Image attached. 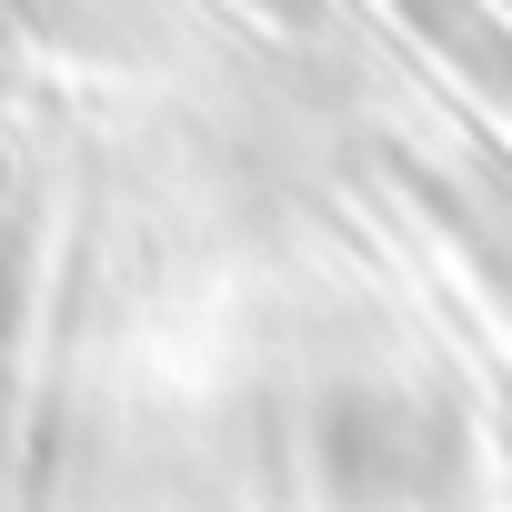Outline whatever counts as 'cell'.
Instances as JSON below:
<instances>
[{
	"label": "cell",
	"mask_w": 512,
	"mask_h": 512,
	"mask_svg": "<svg viewBox=\"0 0 512 512\" xmlns=\"http://www.w3.org/2000/svg\"><path fill=\"white\" fill-rule=\"evenodd\" d=\"M462 241L492 262V292L512 302V191H472L462 201Z\"/></svg>",
	"instance_id": "1"
}]
</instances>
